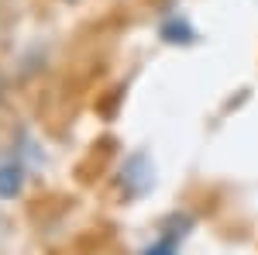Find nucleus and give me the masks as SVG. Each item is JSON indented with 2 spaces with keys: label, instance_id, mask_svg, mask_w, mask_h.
I'll return each mask as SVG.
<instances>
[{
  "label": "nucleus",
  "instance_id": "7ed1b4c3",
  "mask_svg": "<svg viewBox=\"0 0 258 255\" xmlns=\"http://www.w3.org/2000/svg\"><path fill=\"white\" fill-rule=\"evenodd\" d=\"M141 255H176V238H172V235L159 238V241H152Z\"/></svg>",
  "mask_w": 258,
  "mask_h": 255
},
{
  "label": "nucleus",
  "instance_id": "f257e3e1",
  "mask_svg": "<svg viewBox=\"0 0 258 255\" xmlns=\"http://www.w3.org/2000/svg\"><path fill=\"white\" fill-rule=\"evenodd\" d=\"M21 186H24V169H21V162L4 159V162H0V200L18 196Z\"/></svg>",
  "mask_w": 258,
  "mask_h": 255
},
{
  "label": "nucleus",
  "instance_id": "f03ea898",
  "mask_svg": "<svg viewBox=\"0 0 258 255\" xmlns=\"http://www.w3.org/2000/svg\"><path fill=\"white\" fill-rule=\"evenodd\" d=\"M162 38L165 41H193V31H189L182 21H172V24L162 28Z\"/></svg>",
  "mask_w": 258,
  "mask_h": 255
}]
</instances>
